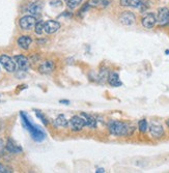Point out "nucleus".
<instances>
[{"label":"nucleus","mask_w":169,"mask_h":173,"mask_svg":"<svg viewBox=\"0 0 169 173\" xmlns=\"http://www.w3.org/2000/svg\"><path fill=\"white\" fill-rule=\"evenodd\" d=\"M91 3L96 7H107L110 4V0H91Z\"/></svg>","instance_id":"obj_23"},{"label":"nucleus","mask_w":169,"mask_h":173,"mask_svg":"<svg viewBox=\"0 0 169 173\" xmlns=\"http://www.w3.org/2000/svg\"><path fill=\"white\" fill-rule=\"evenodd\" d=\"M136 21V16L132 11H122L119 16V22L125 26H131L133 25Z\"/></svg>","instance_id":"obj_7"},{"label":"nucleus","mask_w":169,"mask_h":173,"mask_svg":"<svg viewBox=\"0 0 169 173\" xmlns=\"http://www.w3.org/2000/svg\"><path fill=\"white\" fill-rule=\"evenodd\" d=\"M81 116L83 117L85 121V126H88L90 129H96L98 125V120L96 117H94L93 115H89L87 113H81Z\"/></svg>","instance_id":"obj_16"},{"label":"nucleus","mask_w":169,"mask_h":173,"mask_svg":"<svg viewBox=\"0 0 169 173\" xmlns=\"http://www.w3.org/2000/svg\"><path fill=\"white\" fill-rule=\"evenodd\" d=\"M54 123H55V125L58 126V128H66V126H69V120H67L62 114H60V115H58L56 117Z\"/></svg>","instance_id":"obj_19"},{"label":"nucleus","mask_w":169,"mask_h":173,"mask_svg":"<svg viewBox=\"0 0 169 173\" xmlns=\"http://www.w3.org/2000/svg\"><path fill=\"white\" fill-rule=\"evenodd\" d=\"M149 133L153 138L160 139L164 136V129L158 122H152L149 125Z\"/></svg>","instance_id":"obj_11"},{"label":"nucleus","mask_w":169,"mask_h":173,"mask_svg":"<svg viewBox=\"0 0 169 173\" xmlns=\"http://www.w3.org/2000/svg\"><path fill=\"white\" fill-rule=\"evenodd\" d=\"M60 103H61V104L69 105V104H70V101H67V100H61V101H60Z\"/></svg>","instance_id":"obj_27"},{"label":"nucleus","mask_w":169,"mask_h":173,"mask_svg":"<svg viewBox=\"0 0 169 173\" xmlns=\"http://www.w3.org/2000/svg\"><path fill=\"white\" fill-rule=\"evenodd\" d=\"M20 117H21V121H22L23 126L25 128L28 133L31 136L32 140H34L35 142H42L46 139V133L43 130L41 126L34 125L31 119L29 118V116L24 112V111H21L20 112Z\"/></svg>","instance_id":"obj_1"},{"label":"nucleus","mask_w":169,"mask_h":173,"mask_svg":"<svg viewBox=\"0 0 169 173\" xmlns=\"http://www.w3.org/2000/svg\"><path fill=\"white\" fill-rule=\"evenodd\" d=\"M107 81H108L109 84L111 86H113V87H119V86L122 85V82L121 81V79H119L118 73H116V72L109 73V76H108Z\"/></svg>","instance_id":"obj_17"},{"label":"nucleus","mask_w":169,"mask_h":173,"mask_svg":"<svg viewBox=\"0 0 169 173\" xmlns=\"http://www.w3.org/2000/svg\"><path fill=\"white\" fill-rule=\"evenodd\" d=\"M42 10H43V4H42V2H39V1L32 2V3L29 4V7H28V11L30 13V15H32V16H39V15L42 13Z\"/></svg>","instance_id":"obj_18"},{"label":"nucleus","mask_w":169,"mask_h":173,"mask_svg":"<svg viewBox=\"0 0 169 173\" xmlns=\"http://www.w3.org/2000/svg\"><path fill=\"white\" fill-rule=\"evenodd\" d=\"M35 114H36V116H38L39 118L42 120V121H43V123H44L45 125H48V123H49L48 119L46 118V116H45L44 114H43L42 112H41V111H39V110H35Z\"/></svg>","instance_id":"obj_24"},{"label":"nucleus","mask_w":169,"mask_h":173,"mask_svg":"<svg viewBox=\"0 0 169 173\" xmlns=\"http://www.w3.org/2000/svg\"><path fill=\"white\" fill-rule=\"evenodd\" d=\"M0 64L3 66V69L8 73H14L16 72L17 66L16 62H15L14 58L10 57L7 54H2L0 56Z\"/></svg>","instance_id":"obj_3"},{"label":"nucleus","mask_w":169,"mask_h":173,"mask_svg":"<svg viewBox=\"0 0 169 173\" xmlns=\"http://www.w3.org/2000/svg\"><path fill=\"white\" fill-rule=\"evenodd\" d=\"M5 149H7L8 153H15V154L20 153H22L23 151L22 147H21L20 145H18L16 142L13 140V139H8L7 140V144H5Z\"/></svg>","instance_id":"obj_14"},{"label":"nucleus","mask_w":169,"mask_h":173,"mask_svg":"<svg viewBox=\"0 0 169 173\" xmlns=\"http://www.w3.org/2000/svg\"><path fill=\"white\" fill-rule=\"evenodd\" d=\"M119 3H121V7L139 8L141 11H145V8H146L143 0H121Z\"/></svg>","instance_id":"obj_6"},{"label":"nucleus","mask_w":169,"mask_h":173,"mask_svg":"<svg viewBox=\"0 0 169 173\" xmlns=\"http://www.w3.org/2000/svg\"><path fill=\"white\" fill-rule=\"evenodd\" d=\"M69 125L73 132H80L85 126V121L81 115H75L70 119Z\"/></svg>","instance_id":"obj_4"},{"label":"nucleus","mask_w":169,"mask_h":173,"mask_svg":"<svg viewBox=\"0 0 169 173\" xmlns=\"http://www.w3.org/2000/svg\"><path fill=\"white\" fill-rule=\"evenodd\" d=\"M44 23L42 20L38 21V22L35 23L34 25V32L36 33L38 35H41L43 34V32H44Z\"/></svg>","instance_id":"obj_22"},{"label":"nucleus","mask_w":169,"mask_h":173,"mask_svg":"<svg viewBox=\"0 0 169 173\" xmlns=\"http://www.w3.org/2000/svg\"><path fill=\"white\" fill-rule=\"evenodd\" d=\"M166 125H167V126H168V128H169V119L167 120V121H166Z\"/></svg>","instance_id":"obj_28"},{"label":"nucleus","mask_w":169,"mask_h":173,"mask_svg":"<svg viewBox=\"0 0 169 173\" xmlns=\"http://www.w3.org/2000/svg\"><path fill=\"white\" fill-rule=\"evenodd\" d=\"M108 131L116 137H129L134 133L135 128L127 122L119 120H110L108 122Z\"/></svg>","instance_id":"obj_2"},{"label":"nucleus","mask_w":169,"mask_h":173,"mask_svg":"<svg viewBox=\"0 0 169 173\" xmlns=\"http://www.w3.org/2000/svg\"><path fill=\"white\" fill-rule=\"evenodd\" d=\"M54 69H55V63L52 60H45L39 66V73L44 74V75H49V74L53 73Z\"/></svg>","instance_id":"obj_13"},{"label":"nucleus","mask_w":169,"mask_h":173,"mask_svg":"<svg viewBox=\"0 0 169 173\" xmlns=\"http://www.w3.org/2000/svg\"><path fill=\"white\" fill-rule=\"evenodd\" d=\"M165 53L167 54V55H169V50H166V51H165Z\"/></svg>","instance_id":"obj_29"},{"label":"nucleus","mask_w":169,"mask_h":173,"mask_svg":"<svg viewBox=\"0 0 169 173\" xmlns=\"http://www.w3.org/2000/svg\"><path fill=\"white\" fill-rule=\"evenodd\" d=\"M157 23L160 25H165L169 21V8L167 7H160L158 10V15L156 16Z\"/></svg>","instance_id":"obj_12"},{"label":"nucleus","mask_w":169,"mask_h":173,"mask_svg":"<svg viewBox=\"0 0 169 173\" xmlns=\"http://www.w3.org/2000/svg\"><path fill=\"white\" fill-rule=\"evenodd\" d=\"M0 151H1V146H0Z\"/></svg>","instance_id":"obj_30"},{"label":"nucleus","mask_w":169,"mask_h":173,"mask_svg":"<svg viewBox=\"0 0 169 173\" xmlns=\"http://www.w3.org/2000/svg\"><path fill=\"white\" fill-rule=\"evenodd\" d=\"M141 23H142L143 27H145L147 29L153 28V26L157 24V18L156 15L153 13H147L142 17L141 19Z\"/></svg>","instance_id":"obj_10"},{"label":"nucleus","mask_w":169,"mask_h":173,"mask_svg":"<svg viewBox=\"0 0 169 173\" xmlns=\"http://www.w3.org/2000/svg\"><path fill=\"white\" fill-rule=\"evenodd\" d=\"M66 7L71 8V10H74V8H77L81 4L82 0H64Z\"/></svg>","instance_id":"obj_21"},{"label":"nucleus","mask_w":169,"mask_h":173,"mask_svg":"<svg viewBox=\"0 0 169 173\" xmlns=\"http://www.w3.org/2000/svg\"><path fill=\"white\" fill-rule=\"evenodd\" d=\"M14 60L16 62L17 67L22 72H27L29 70V60L24 55H16L14 57Z\"/></svg>","instance_id":"obj_8"},{"label":"nucleus","mask_w":169,"mask_h":173,"mask_svg":"<svg viewBox=\"0 0 169 173\" xmlns=\"http://www.w3.org/2000/svg\"><path fill=\"white\" fill-rule=\"evenodd\" d=\"M60 29V23L54 20L46 21L44 23V32L47 34H53Z\"/></svg>","instance_id":"obj_9"},{"label":"nucleus","mask_w":169,"mask_h":173,"mask_svg":"<svg viewBox=\"0 0 169 173\" xmlns=\"http://www.w3.org/2000/svg\"><path fill=\"white\" fill-rule=\"evenodd\" d=\"M96 172L97 173H104V172H105V169H104V168H98L97 170H96Z\"/></svg>","instance_id":"obj_26"},{"label":"nucleus","mask_w":169,"mask_h":173,"mask_svg":"<svg viewBox=\"0 0 169 173\" xmlns=\"http://www.w3.org/2000/svg\"><path fill=\"white\" fill-rule=\"evenodd\" d=\"M11 172V170L8 168V167L2 165L1 163H0V173H10Z\"/></svg>","instance_id":"obj_25"},{"label":"nucleus","mask_w":169,"mask_h":173,"mask_svg":"<svg viewBox=\"0 0 169 173\" xmlns=\"http://www.w3.org/2000/svg\"><path fill=\"white\" fill-rule=\"evenodd\" d=\"M35 23H36V19L34 16H32V15L24 16L21 18L19 21V25L21 27V29H23V30H31L33 27H34Z\"/></svg>","instance_id":"obj_5"},{"label":"nucleus","mask_w":169,"mask_h":173,"mask_svg":"<svg viewBox=\"0 0 169 173\" xmlns=\"http://www.w3.org/2000/svg\"><path fill=\"white\" fill-rule=\"evenodd\" d=\"M138 130H139L140 133H146V131L148 130V122H147L146 119H141L139 122H138Z\"/></svg>","instance_id":"obj_20"},{"label":"nucleus","mask_w":169,"mask_h":173,"mask_svg":"<svg viewBox=\"0 0 169 173\" xmlns=\"http://www.w3.org/2000/svg\"><path fill=\"white\" fill-rule=\"evenodd\" d=\"M31 43H32V39H31V36H29V35H22V36H20L17 41L18 46H19L21 49H23V50H28Z\"/></svg>","instance_id":"obj_15"}]
</instances>
